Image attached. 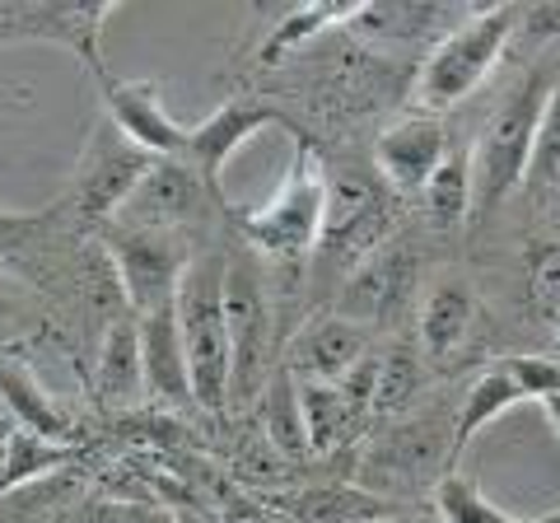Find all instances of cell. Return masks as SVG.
<instances>
[{
    "label": "cell",
    "mask_w": 560,
    "mask_h": 523,
    "mask_svg": "<svg viewBox=\"0 0 560 523\" xmlns=\"http://www.w3.org/2000/svg\"><path fill=\"white\" fill-rule=\"evenodd\" d=\"M224 253H197L183 271L178 300V333L187 351V374H191V403L206 411L230 407L234 388V341H230V313H224Z\"/></svg>",
    "instance_id": "1"
},
{
    "label": "cell",
    "mask_w": 560,
    "mask_h": 523,
    "mask_svg": "<svg viewBox=\"0 0 560 523\" xmlns=\"http://www.w3.org/2000/svg\"><path fill=\"white\" fill-rule=\"evenodd\" d=\"M518 20H523L518 5H481V10L463 14L448 33H440V47L430 51L416 75V90H411L416 108L440 117L453 103H463L495 71L500 51L510 47V38L518 33Z\"/></svg>",
    "instance_id": "2"
},
{
    "label": "cell",
    "mask_w": 560,
    "mask_h": 523,
    "mask_svg": "<svg viewBox=\"0 0 560 523\" xmlns=\"http://www.w3.org/2000/svg\"><path fill=\"white\" fill-rule=\"evenodd\" d=\"M243 239L271 262H300L323 243L327 224V168L304 136H294V160L261 206L243 211Z\"/></svg>",
    "instance_id": "3"
},
{
    "label": "cell",
    "mask_w": 560,
    "mask_h": 523,
    "mask_svg": "<svg viewBox=\"0 0 560 523\" xmlns=\"http://www.w3.org/2000/svg\"><path fill=\"white\" fill-rule=\"evenodd\" d=\"M556 84V80H551ZM551 84L533 75L500 103L490 121L477 136L471 150V216H486L510 197L518 183H528V160H533V141H537V121L547 108Z\"/></svg>",
    "instance_id": "4"
},
{
    "label": "cell",
    "mask_w": 560,
    "mask_h": 523,
    "mask_svg": "<svg viewBox=\"0 0 560 523\" xmlns=\"http://www.w3.org/2000/svg\"><path fill=\"white\" fill-rule=\"evenodd\" d=\"M103 257L113 262L121 300L131 304V318H145V313H160L178 300L183 271L191 253L187 234H154V230H131V224H103L98 239Z\"/></svg>",
    "instance_id": "5"
},
{
    "label": "cell",
    "mask_w": 560,
    "mask_h": 523,
    "mask_svg": "<svg viewBox=\"0 0 560 523\" xmlns=\"http://www.w3.org/2000/svg\"><path fill=\"white\" fill-rule=\"evenodd\" d=\"M117 14V0H28V5H10L0 0V51L5 47H61L70 51L98 84L108 80L103 66V24Z\"/></svg>",
    "instance_id": "6"
},
{
    "label": "cell",
    "mask_w": 560,
    "mask_h": 523,
    "mask_svg": "<svg viewBox=\"0 0 560 523\" xmlns=\"http://www.w3.org/2000/svg\"><path fill=\"white\" fill-rule=\"evenodd\" d=\"M154 164L160 160L150 150H140L131 136H121L117 121L103 113L84 136L75 173H70V206L90 224H108L121 216V206L131 201V191L145 183Z\"/></svg>",
    "instance_id": "7"
},
{
    "label": "cell",
    "mask_w": 560,
    "mask_h": 523,
    "mask_svg": "<svg viewBox=\"0 0 560 523\" xmlns=\"http://www.w3.org/2000/svg\"><path fill=\"white\" fill-rule=\"evenodd\" d=\"M267 127H290L300 131L294 121L276 108V103H261V98H230L220 103L210 117H201L197 127H187V146H183V160L191 173L201 178V187L215 197L220 183H224V168H230V160L253 141L257 131Z\"/></svg>",
    "instance_id": "8"
},
{
    "label": "cell",
    "mask_w": 560,
    "mask_h": 523,
    "mask_svg": "<svg viewBox=\"0 0 560 523\" xmlns=\"http://www.w3.org/2000/svg\"><path fill=\"white\" fill-rule=\"evenodd\" d=\"M224 313H230V341H234V388L230 397L243 388H257V374L267 364V337H271V300L267 286H261V271L253 262L230 257L224 267Z\"/></svg>",
    "instance_id": "9"
},
{
    "label": "cell",
    "mask_w": 560,
    "mask_h": 523,
    "mask_svg": "<svg viewBox=\"0 0 560 523\" xmlns=\"http://www.w3.org/2000/svg\"><path fill=\"white\" fill-rule=\"evenodd\" d=\"M103 113L117 121L121 136H131L140 150H150L154 160H183L187 127L164 108L160 80H103Z\"/></svg>",
    "instance_id": "10"
},
{
    "label": "cell",
    "mask_w": 560,
    "mask_h": 523,
    "mask_svg": "<svg viewBox=\"0 0 560 523\" xmlns=\"http://www.w3.org/2000/svg\"><path fill=\"white\" fill-rule=\"evenodd\" d=\"M206 197H210V191L201 187V178L187 164L160 160L145 173V183L131 191V201L121 206L117 224H131V230H154V234H187V220L201 211Z\"/></svg>",
    "instance_id": "11"
},
{
    "label": "cell",
    "mask_w": 560,
    "mask_h": 523,
    "mask_svg": "<svg viewBox=\"0 0 560 523\" xmlns=\"http://www.w3.org/2000/svg\"><path fill=\"white\" fill-rule=\"evenodd\" d=\"M374 160L383 183L397 187L401 197H416L425 191V183L434 178V168L448 160V141H444V121L434 113H416L407 121H397L378 136Z\"/></svg>",
    "instance_id": "12"
},
{
    "label": "cell",
    "mask_w": 560,
    "mask_h": 523,
    "mask_svg": "<svg viewBox=\"0 0 560 523\" xmlns=\"http://www.w3.org/2000/svg\"><path fill=\"white\" fill-rule=\"evenodd\" d=\"M364 356H370V327L350 323V318H341V313H327V318H313L304 333L290 341L285 374L341 383Z\"/></svg>",
    "instance_id": "13"
},
{
    "label": "cell",
    "mask_w": 560,
    "mask_h": 523,
    "mask_svg": "<svg viewBox=\"0 0 560 523\" xmlns=\"http://www.w3.org/2000/svg\"><path fill=\"white\" fill-rule=\"evenodd\" d=\"M411 276H416V257L407 248L383 243V248L364 257L360 267H350V281H346L341 300H337V313L350 323H360V327H370L388 309H397L401 300H407Z\"/></svg>",
    "instance_id": "14"
},
{
    "label": "cell",
    "mask_w": 560,
    "mask_h": 523,
    "mask_svg": "<svg viewBox=\"0 0 560 523\" xmlns=\"http://www.w3.org/2000/svg\"><path fill=\"white\" fill-rule=\"evenodd\" d=\"M140 333V374H145V393L160 403H191V374H187V351H183V333H178V313L160 309L136 318Z\"/></svg>",
    "instance_id": "15"
},
{
    "label": "cell",
    "mask_w": 560,
    "mask_h": 523,
    "mask_svg": "<svg viewBox=\"0 0 560 523\" xmlns=\"http://www.w3.org/2000/svg\"><path fill=\"white\" fill-rule=\"evenodd\" d=\"M0 407L28 434H43V440H57V444L75 440V421L61 411V403L43 388V379L24 360H0Z\"/></svg>",
    "instance_id": "16"
},
{
    "label": "cell",
    "mask_w": 560,
    "mask_h": 523,
    "mask_svg": "<svg viewBox=\"0 0 560 523\" xmlns=\"http://www.w3.org/2000/svg\"><path fill=\"white\" fill-rule=\"evenodd\" d=\"M98 397L108 407H131L145 397V374H140V333L131 313H117V318L103 327L98 337Z\"/></svg>",
    "instance_id": "17"
},
{
    "label": "cell",
    "mask_w": 560,
    "mask_h": 523,
    "mask_svg": "<svg viewBox=\"0 0 560 523\" xmlns=\"http://www.w3.org/2000/svg\"><path fill=\"white\" fill-rule=\"evenodd\" d=\"M518 403H528V397H523L518 379L510 374V364H504V360L486 364V370L471 379V388H467V397H463L458 416H453V458H458V453H463L471 440H477L481 430H490L504 411L518 407Z\"/></svg>",
    "instance_id": "18"
},
{
    "label": "cell",
    "mask_w": 560,
    "mask_h": 523,
    "mask_svg": "<svg viewBox=\"0 0 560 523\" xmlns=\"http://www.w3.org/2000/svg\"><path fill=\"white\" fill-rule=\"evenodd\" d=\"M294 393H300V411H304V430H308L313 453H331L355 434V421L364 411L341 393V383L294 379Z\"/></svg>",
    "instance_id": "19"
},
{
    "label": "cell",
    "mask_w": 560,
    "mask_h": 523,
    "mask_svg": "<svg viewBox=\"0 0 560 523\" xmlns=\"http://www.w3.org/2000/svg\"><path fill=\"white\" fill-rule=\"evenodd\" d=\"M477 323V294L467 281H440L425 304H420V341H425L430 356H453L467 337V327Z\"/></svg>",
    "instance_id": "20"
},
{
    "label": "cell",
    "mask_w": 560,
    "mask_h": 523,
    "mask_svg": "<svg viewBox=\"0 0 560 523\" xmlns=\"http://www.w3.org/2000/svg\"><path fill=\"white\" fill-rule=\"evenodd\" d=\"M453 458V444L448 440H434L420 426H407V430H393L388 440L374 449L370 458V477L383 473V481H420L430 477L434 463H448Z\"/></svg>",
    "instance_id": "21"
},
{
    "label": "cell",
    "mask_w": 560,
    "mask_h": 523,
    "mask_svg": "<svg viewBox=\"0 0 560 523\" xmlns=\"http://www.w3.org/2000/svg\"><path fill=\"white\" fill-rule=\"evenodd\" d=\"M285 514L294 523H374L388 514L374 491H355V486H323V491H300Z\"/></svg>",
    "instance_id": "22"
},
{
    "label": "cell",
    "mask_w": 560,
    "mask_h": 523,
    "mask_svg": "<svg viewBox=\"0 0 560 523\" xmlns=\"http://www.w3.org/2000/svg\"><path fill=\"white\" fill-rule=\"evenodd\" d=\"M261 430L267 444L280 458H304L308 449V430H304V411H300V393H294V374H276L261 397Z\"/></svg>",
    "instance_id": "23"
},
{
    "label": "cell",
    "mask_w": 560,
    "mask_h": 523,
    "mask_svg": "<svg viewBox=\"0 0 560 523\" xmlns=\"http://www.w3.org/2000/svg\"><path fill=\"white\" fill-rule=\"evenodd\" d=\"M355 14H360V5H350V0H331V5H300V10H290L285 20H280V24L267 33V43H261L257 61H261V66H271V61L285 57V51L304 47L308 38H318L323 28H331V24H350Z\"/></svg>",
    "instance_id": "24"
},
{
    "label": "cell",
    "mask_w": 560,
    "mask_h": 523,
    "mask_svg": "<svg viewBox=\"0 0 560 523\" xmlns=\"http://www.w3.org/2000/svg\"><path fill=\"white\" fill-rule=\"evenodd\" d=\"M434 510H440V523H523V514H504L481 491V481L471 473H458V467H448L434 481Z\"/></svg>",
    "instance_id": "25"
},
{
    "label": "cell",
    "mask_w": 560,
    "mask_h": 523,
    "mask_svg": "<svg viewBox=\"0 0 560 523\" xmlns=\"http://www.w3.org/2000/svg\"><path fill=\"white\" fill-rule=\"evenodd\" d=\"M10 458H5V496L20 491V486H33L43 477H57L61 467L70 463V444H57V440H43V434H28V430H14L10 434ZM0 496V500H5Z\"/></svg>",
    "instance_id": "26"
},
{
    "label": "cell",
    "mask_w": 560,
    "mask_h": 523,
    "mask_svg": "<svg viewBox=\"0 0 560 523\" xmlns=\"http://www.w3.org/2000/svg\"><path fill=\"white\" fill-rule=\"evenodd\" d=\"M425 216L434 230H458L471 216V168L448 154V160L434 168V178L425 183Z\"/></svg>",
    "instance_id": "27"
},
{
    "label": "cell",
    "mask_w": 560,
    "mask_h": 523,
    "mask_svg": "<svg viewBox=\"0 0 560 523\" xmlns=\"http://www.w3.org/2000/svg\"><path fill=\"white\" fill-rule=\"evenodd\" d=\"M528 187L551 191L560 187V80L551 84L547 108L537 121V141H533V160H528Z\"/></svg>",
    "instance_id": "28"
},
{
    "label": "cell",
    "mask_w": 560,
    "mask_h": 523,
    "mask_svg": "<svg viewBox=\"0 0 560 523\" xmlns=\"http://www.w3.org/2000/svg\"><path fill=\"white\" fill-rule=\"evenodd\" d=\"M51 220V211H33V216H20V211H0V271H20L28 267L33 257V243L43 239V224Z\"/></svg>",
    "instance_id": "29"
},
{
    "label": "cell",
    "mask_w": 560,
    "mask_h": 523,
    "mask_svg": "<svg viewBox=\"0 0 560 523\" xmlns=\"http://www.w3.org/2000/svg\"><path fill=\"white\" fill-rule=\"evenodd\" d=\"M510 374L518 379V388L528 403H547V397L560 393V360L551 356H504Z\"/></svg>",
    "instance_id": "30"
},
{
    "label": "cell",
    "mask_w": 560,
    "mask_h": 523,
    "mask_svg": "<svg viewBox=\"0 0 560 523\" xmlns=\"http://www.w3.org/2000/svg\"><path fill=\"white\" fill-rule=\"evenodd\" d=\"M416 393V360L407 351H393L388 360H383V374H378V397L374 407H401L407 397Z\"/></svg>",
    "instance_id": "31"
},
{
    "label": "cell",
    "mask_w": 560,
    "mask_h": 523,
    "mask_svg": "<svg viewBox=\"0 0 560 523\" xmlns=\"http://www.w3.org/2000/svg\"><path fill=\"white\" fill-rule=\"evenodd\" d=\"M20 318H24V286H20V276L0 271V333L14 327Z\"/></svg>",
    "instance_id": "32"
},
{
    "label": "cell",
    "mask_w": 560,
    "mask_h": 523,
    "mask_svg": "<svg viewBox=\"0 0 560 523\" xmlns=\"http://www.w3.org/2000/svg\"><path fill=\"white\" fill-rule=\"evenodd\" d=\"M173 523H224L220 514H210V510H201V504H173Z\"/></svg>",
    "instance_id": "33"
},
{
    "label": "cell",
    "mask_w": 560,
    "mask_h": 523,
    "mask_svg": "<svg viewBox=\"0 0 560 523\" xmlns=\"http://www.w3.org/2000/svg\"><path fill=\"white\" fill-rule=\"evenodd\" d=\"M541 411H547V421H551V430L560 434V393H556V397H547V403H541Z\"/></svg>",
    "instance_id": "34"
},
{
    "label": "cell",
    "mask_w": 560,
    "mask_h": 523,
    "mask_svg": "<svg viewBox=\"0 0 560 523\" xmlns=\"http://www.w3.org/2000/svg\"><path fill=\"white\" fill-rule=\"evenodd\" d=\"M5 444H10V440H5ZM5 444H0V496H5V458H10Z\"/></svg>",
    "instance_id": "35"
},
{
    "label": "cell",
    "mask_w": 560,
    "mask_h": 523,
    "mask_svg": "<svg viewBox=\"0 0 560 523\" xmlns=\"http://www.w3.org/2000/svg\"><path fill=\"white\" fill-rule=\"evenodd\" d=\"M523 523H560V510H551V514H537V519H523Z\"/></svg>",
    "instance_id": "36"
},
{
    "label": "cell",
    "mask_w": 560,
    "mask_h": 523,
    "mask_svg": "<svg viewBox=\"0 0 560 523\" xmlns=\"http://www.w3.org/2000/svg\"><path fill=\"white\" fill-rule=\"evenodd\" d=\"M0 416H10V411H5V407H0ZM10 434H14L10 426H0V444H5V440H10Z\"/></svg>",
    "instance_id": "37"
},
{
    "label": "cell",
    "mask_w": 560,
    "mask_h": 523,
    "mask_svg": "<svg viewBox=\"0 0 560 523\" xmlns=\"http://www.w3.org/2000/svg\"><path fill=\"white\" fill-rule=\"evenodd\" d=\"M551 230L560 234V201H556V211H551Z\"/></svg>",
    "instance_id": "38"
},
{
    "label": "cell",
    "mask_w": 560,
    "mask_h": 523,
    "mask_svg": "<svg viewBox=\"0 0 560 523\" xmlns=\"http://www.w3.org/2000/svg\"><path fill=\"white\" fill-rule=\"evenodd\" d=\"M145 523H173V514H154V519H145Z\"/></svg>",
    "instance_id": "39"
}]
</instances>
